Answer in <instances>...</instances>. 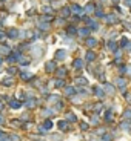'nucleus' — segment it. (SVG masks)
Listing matches in <instances>:
<instances>
[{
	"label": "nucleus",
	"instance_id": "1",
	"mask_svg": "<svg viewBox=\"0 0 131 141\" xmlns=\"http://www.w3.org/2000/svg\"><path fill=\"white\" fill-rule=\"evenodd\" d=\"M114 92H116L114 86H111L110 83H105V94L106 95H114Z\"/></svg>",
	"mask_w": 131,
	"mask_h": 141
},
{
	"label": "nucleus",
	"instance_id": "2",
	"mask_svg": "<svg viewBox=\"0 0 131 141\" xmlns=\"http://www.w3.org/2000/svg\"><path fill=\"white\" fill-rule=\"evenodd\" d=\"M65 58H66V51L62 49V51L56 52V60H65Z\"/></svg>",
	"mask_w": 131,
	"mask_h": 141
},
{
	"label": "nucleus",
	"instance_id": "3",
	"mask_svg": "<svg viewBox=\"0 0 131 141\" xmlns=\"http://www.w3.org/2000/svg\"><path fill=\"white\" fill-rule=\"evenodd\" d=\"M73 66H74V69H83V60H80V58L74 60V62H73Z\"/></svg>",
	"mask_w": 131,
	"mask_h": 141
},
{
	"label": "nucleus",
	"instance_id": "4",
	"mask_svg": "<svg viewBox=\"0 0 131 141\" xmlns=\"http://www.w3.org/2000/svg\"><path fill=\"white\" fill-rule=\"evenodd\" d=\"M45 68H46V72H54V70H56V63L48 62L46 64H45Z\"/></svg>",
	"mask_w": 131,
	"mask_h": 141
},
{
	"label": "nucleus",
	"instance_id": "5",
	"mask_svg": "<svg viewBox=\"0 0 131 141\" xmlns=\"http://www.w3.org/2000/svg\"><path fill=\"white\" fill-rule=\"evenodd\" d=\"M89 32H91V29H89L88 26L82 28V29H79V34L82 35V37H88V35H89Z\"/></svg>",
	"mask_w": 131,
	"mask_h": 141
},
{
	"label": "nucleus",
	"instance_id": "6",
	"mask_svg": "<svg viewBox=\"0 0 131 141\" xmlns=\"http://www.w3.org/2000/svg\"><path fill=\"white\" fill-rule=\"evenodd\" d=\"M105 18H106V23H117L119 22L116 16H105Z\"/></svg>",
	"mask_w": 131,
	"mask_h": 141
},
{
	"label": "nucleus",
	"instance_id": "7",
	"mask_svg": "<svg viewBox=\"0 0 131 141\" xmlns=\"http://www.w3.org/2000/svg\"><path fill=\"white\" fill-rule=\"evenodd\" d=\"M8 37H9V38H17V37H19L17 29H9V31H8Z\"/></svg>",
	"mask_w": 131,
	"mask_h": 141
},
{
	"label": "nucleus",
	"instance_id": "8",
	"mask_svg": "<svg viewBox=\"0 0 131 141\" xmlns=\"http://www.w3.org/2000/svg\"><path fill=\"white\" fill-rule=\"evenodd\" d=\"M116 84H117L120 89H125V86H127V81H125L123 78H117V80H116Z\"/></svg>",
	"mask_w": 131,
	"mask_h": 141
},
{
	"label": "nucleus",
	"instance_id": "9",
	"mask_svg": "<svg viewBox=\"0 0 131 141\" xmlns=\"http://www.w3.org/2000/svg\"><path fill=\"white\" fill-rule=\"evenodd\" d=\"M96 44H97L96 38H87V46H88V48H94Z\"/></svg>",
	"mask_w": 131,
	"mask_h": 141
},
{
	"label": "nucleus",
	"instance_id": "10",
	"mask_svg": "<svg viewBox=\"0 0 131 141\" xmlns=\"http://www.w3.org/2000/svg\"><path fill=\"white\" fill-rule=\"evenodd\" d=\"M94 94H96L99 98H103L105 97V92H103V89H100V88H94Z\"/></svg>",
	"mask_w": 131,
	"mask_h": 141
},
{
	"label": "nucleus",
	"instance_id": "11",
	"mask_svg": "<svg viewBox=\"0 0 131 141\" xmlns=\"http://www.w3.org/2000/svg\"><path fill=\"white\" fill-rule=\"evenodd\" d=\"M120 129H122V130H130L131 123H128V121H122V123H120Z\"/></svg>",
	"mask_w": 131,
	"mask_h": 141
},
{
	"label": "nucleus",
	"instance_id": "12",
	"mask_svg": "<svg viewBox=\"0 0 131 141\" xmlns=\"http://www.w3.org/2000/svg\"><path fill=\"white\" fill-rule=\"evenodd\" d=\"M85 55H87V62H93V60L96 58V54L93 52V51H88Z\"/></svg>",
	"mask_w": 131,
	"mask_h": 141
},
{
	"label": "nucleus",
	"instance_id": "13",
	"mask_svg": "<svg viewBox=\"0 0 131 141\" xmlns=\"http://www.w3.org/2000/svg\"><path fill=\"white\" fill-rule=\"evenodd\" d=\"M12 83H14V80L11 78V77H6V78L2 81V84H3V86H12Z\"/></svg>",
	"mask_w": 131,
	"mask_h": 141
},
{
	"label": "nucleus",
	"instance_id": "14",
	"mask_svg": "<svg viewBox=\"0 0 131 141\" xmlns=\"http://www.w3.org/2000/svg\"><path fill=\"white\" fill-rule=\"evenodd\" d=\"M122 118H123V120H131V109H127V110H123Z\"/></svg>",
	"mask_w": 131,
	"mask_h": 141
},
{
	"label": "nucleus",
	"instance_id": "15",
	"mask_svg": "<svg viewBox=\"0 0 131 141\" xmlns=\"http://www.w3.org/2000/svg\"><path fill=\"white\" fill-rule=\"evenodd\" d=\"M9 106H11L12 109H19V107H20V101H17V100H11V101H9Z\"/></svg>",
	"mask_w": 131,
	"mask_h": 141
},
{
	"label": "nucleus",
	"instance_id": "16",
	"mask_svg": "<svg viewBox=\"0 0 131 141\" xmlns=\"http://www.w3.org/2000/svg\"><path fill=\"white\" fill-rule=\"evenodd\" d=\"M59 129L60 130H70L68 129V123L66 121H59Z\"/></svg>",
	"mask_w": 131,
	"mask_h": 141
},
{
	"label": "nucleus",
	"instance_id": "17",
	"mask_svg": "<svg viewBox=\"0 0 131 141\" xmlns=\"http://www.w3.org/2000/svg\"><path fill=\"white\" fill-rule=\"evenodd\" d=\"M20 77H22V80H26V81H28L29 78H34V75H33V74H29V72H23Z\"/></svg>",
	"mask_w": 131,
	"mask_h": 141
},
{
	"label": "nucleus",
	"instance_id": "18",
	"mask_svg": "<svg viewBox=\"0 0 131 141\" xmlns=\"http://www.w3.org/2000/svg\"><path fill=\"white\" fill-rule=\"evenodd\" d=\"M108 49H110V51H116V49H117V44H116V42L110 40V42H108Z\"/></svg>",
	"mask_w": 131,
	"mask_h": 141
},
{
	"label": "nucleus",
	"instance_id": "19",
	"mask_svg": "<svg viewBox=\"0 0 131 141\" xmlns=\"http://www.w3.org/2000/svg\"><path fill=\"white\" fill-rule=\"evenodd\" d=\"M77 31H79V29L76 26H70V28H68V34H70V35H76V34H77Z\"/></svg>",
	"mask_w": 131,
	"mask_h": 141
},
{
	"label": "nucleus",
	"instance_id": "20",
	"mask_svg": "<svg viewBox=\"0 0 131 141\" xmlns=\"http://www.w3.org/2000/svg\"><path fill=\"white\" fill-rule=\"evenodd\" d=\"M105 120H106V121H111V120H113V110H106V114H105Z\"/></svg>",
	"mask_w": 131,
	"mask_h": 141
},
{
	"label": "nucleus",
	"instance_id": "21",
	"mask_svg": "<svg viewBox=\"0 0 131 141\" xmlns=\"http://www.w3.org/2000/svg\"><path fill=\"white\" fill-rule=\"evenodd\" d=\"M49 140H52V141H62V137L59 135V133H54V135H49Z\"/></svg>",
	"mask_w": 131,
	"mask_h": 141
},
{
	"label": "nucleus",
	"instance_id": "22",
	"mask_svg": "<svg viewBox=\"0 0 131 141\" xmlns=\"http://www.w3.org/2000/svg\"><path fill=\"white\" fill-rule=\"evenodd\" d=\"M65 94H66V95H73V94H76V89H74V88H71V86H70V88H66V89H65Z\"/></svg>",
	"mask_w": 131,
	"mask_h": 141
},
{
	"label": "nucleus",
	"instance_id": "23",
	"mask_svg": "<svg viewBox=\"0 0 131 141\" xmlns=\"http://www.w3.org/2000/svg\"><path fill=\"white\" fill-rule=\"evenodd\" d=\"M71 11H73V12H76V14H80V12H82V9H80V6H79V5H73Z\"/></svg>",
	"mask_w": 131,
	"mask_h": 141
},
{
	"label": "nucleus",
	"instance_id": "24",
	"mask_svg": "<svg viewBox=\"0 0 131 141\" xmlns=\"http://www.w3.org/2000/svg\"><path fill=\"white\" fill-rule=\"evenodd\" d=\"M128 43H130V42H128V38H127V37H122V38H120V48H125Z\"/></svg>",
	"mask_w": 131,
	"mask_h": 141
},
{
	"label": "nucleus",
	"instance_id": "25",
	"mask_svg": "<svg viewBox=\"0 0 131 141\" xmlns=\"http://www.w3.org/2000/svg\"><path fill=\"white\" fill-rule=\"evenodd\" d=\"M66 120H68V121H77V117L74 114H68L66 115Z\"/></svg>",
	"mask_w": 131,
	"mask_h": 141
},
{
	"label": "nucleus",
	"instance_id": "26",
	"mask_svg": "<svg viewBox=\"0 0 131 141\" xmlns=\"http://www.w3.org/2000/svg\"><path fill=\"white\" fill-rule=\"evenodd\" d=\"M34 103H35V100H28V101H26V103H25V106H26V107H29V109H31V107H34Z\"/></svg>",
	"mask_w": 131,
	"mask_h": 141
},
{
	"label": "nucleus",
	"instance_id": "27",
	"mask_svg": "<svg viewBox=\"0 0 131 141\" xmlns=\"http://www.w3.org/2000/svg\"><path fill=\"white\" fill-rule=\"evenodd\" d=\"M56 72H57L59 77H65V75H66V69H57Z\"/></svg>",
	"mask_w": 131,
	"mask_h": 141
},
{
	"label": "nucleus",
	"instance_id": "28",
	"mask_svg": "<svg viewBox=\"0 0 131 141\" xmlns=\"http://www.w3.org/2000/svg\"><path fill=\"white\" fill-rule=\"evenodd\" d=\"M102 141H113V137L110 133H105L103 137H102Z\"/></svg>",
	"mask_w": 131,
	"mask_h": 141
},
{
	"label": "nucleus",
	"instance_id": "29",
	"mask_svg": "<svg viewBox=\"0 0 131 141\" xmlns=\"http://www.w3.org/2000/svg\"><path fill=\"white\" fill-rule=\"evenodd\" d=\"M63 86H65V81L63 80H57L56 81V88H63Z\"/></svg>",
	"mask_w": 131,
	"mask_h": 141
},
{
	"label": "nucleus",
	"instance_id": "30",
	"mask_svg": "<svg viewBox=\"0 0 131 141\" xmlns=\"http://www.w3.org/2000/svg\"><path fill=\"white\" fill-rule=\"evenodd\" d=\"M94 12H96L97 17H105V14H103V11H102V9H94Z\"/></svg>",
	"mask_w": 131,
	"mask_h": 141
},
{
	"label": "nucleus",
	"instance_id": "31",
	"mask_svg": "<svg viewBox=\"0 0 131 141\" xmlns=\"http://www.w3.org/2000/svg\"><path fill=\"white\" fill-rule=\"evenodd\" d=\"M0 52H2V54H8L9 52V48H8V46H0Z\"/></svg>",
	"mask_w": 131,
	"mask_h": 141
},
{
	"label": "nucleus",
	"instance_id": "32",
	"mask_svg": "<svg viewBox=\"0 0 131 141\" xmlns=\"http://www.w3.org/2000/svg\"><path fill=\"white\" fill-rule=\"evenodd\" d=\"M85 11H88V12H93V11H94V5H93V3H89L87 8H85Z\"/></svg>",
	"mask_w": 131,
	"mask_h": 141
},
{
	"label": "nucleus",
	"instance_id": "33",
	"mask_svg": "<svg viewBox=\"0 0 131 141\" xmlns=\"http://www.w3.org/2000/svg\"><path fill=\"white\" fill-rule=\"evenodd\" d=\"M9 140V137H6L3 132H0V141H8Z\"/></svg>",
	"mask_w": 131,
	"mask_h": 141
},
{
	"label": "nucleus",
	"instance_id": "34",
	"mask_svg": "<svg viewBox=\"0 0 131 141\" xmlns=\"http://www.w3.org/2000/svg\"><path fill=\"white\" fill-rule=\"evenodd\" d=\"M52 20V16H43L42 17V22H51Z\"/></svg>",
	"mask_w": 131,
	"mask_h": 141
},
{
	"label": "nucleus",
	"instance_id": "35",
	"mask_svg": "<svg viewBox=\"0 0 131 141\" xmlns=\"http://www.w3.org/2000/svg\"><path fill=\"white\" fill-rule=\"evenodd\" d=\"M56 101H59V97H57V95H52V97H49V103H56Z\"/></svg>",
	"mask_w": 131,
	"mask_h": 141
},
{
	"label": "nucleus",
	"instance_id": "36",
	"mask_svg": "<svg viewBox=\"0 0 131 141\" xmlns=\"http://www.w3.org/2000/svg\"><path fill=\"white\" fill-rule=\"evenodd\" d=\"M62 12H63V17H68V16H70V12H71V11H70L68 8H63V11H62Z\"/></svg>",
	"mask_w": 131,
	"mask_h": 141
},
{
	"label": "nucleus",
	"instance_id": "37",
	"mask_svg": "<svg viewBox=\"0 0 131 141\" xmlns=\"http://www.w3.org/2000/svg\"><path fill=\"white\" fill-rule=\"evenodd\" d=\"M119 72H120V74H127V66H125V64H122V66L119 68Z\"/></svg>",
	"mask_w": 131,
	"mask_h": 141
},
{
	"label": "nucleus",
	"instance_id": "38",
	"mask_svg": "<svg viewBox=\"0 0 131 141\" xmlns=\"http://www.w3.org/2000/svg\"><path fill=\"white\" fill-rule=\"evenodd\" d=\"M52 114H54L52 109H45V110H43V115H52Z\"/></svg>",
	"mask_w": 131,
	"mask_h": 141
},
{
	"label": "nucleus",
	"instance_id": "39",
	"mask_svg": "<svg viewBox=\"0 0 131 141\" xmlns=\"http://www.w3.org/2000/svg\"><path fill=\"white\" fill-rule=\"evenodd\" d=\"M45 127H46V129H51V127H52V123L49 121V120H46V121H45Z\"/></svg>",
	"mask_w": 131,
	"mask_h": 141
},
{
	"label": "nucleus",
	"instance_id": "40",
	"mask_svg": "<svg viewBox=\"0 0 131 141\" xmlns=\"http://www.w3.org/2000/svg\"><path fill=\"white\" fill-rule=\"evenodd\" d=\"M94 110H96V112H100V110H102V104H100V103H97V104L94 106Z\"/></svg>",
	"mask_w": 131,
	"mask_h": 141
},
{
	"label": "nucleus",
	"instance_id": "41",
	"mask_svg": "<svg viewBox=\"0 0 131 141\" xmlns=\"http://www.w3.org/2000/svg\"><path fill=\"white\" fill-rule=\"evenodd\" d=\"M59 5H60L59 0H54V2H52V6H54V8H59Z\"/></svg>",
	"mask_w": 131,
	"mask_h": 141
},
{
	"label": "nucleus",
	"instance_id": "42",
	"mask_svg": "<svg viewBox=\"0 0 131 141\" xmlns=\"http://www.w3.org/2000/svg\"><path fill=\"white\" fill-rule=\"evenodd\" d=\"M80 127H82V130H88V124L87 123H82L80 124Z\"/></svg>",
	"mask_w": 131,
	"mask_h": 141
},
{
	"label": "nucleus",
	"instance_id": "43",
	"mask_svg": "<svg viewBox=\"0 0 131 141\" xmlns=\"http://www.w3.org/2000/svg\"><path fill=\"white\" fill-rule=\"evenodd\" d=\"M125 98H127V101H128V103H131V94L127 92V94H125Z\"/></svg>",
	"mask_w": 131,
	"mask_h": 141
},
{
	"label": "nucleus",
	"instance_id": "44",
	"mask_svg": "<svg viewBox=\"0 0 131 141\" xmlns=\"http://www.w3.org/2000/svg\"><path fill=\"white\" fill-rule=\"evenodd\" d=\"M9 140H14V141H19V140H20V138H19L17 135H11V137H9Z\"/></svg>",
	"mask_w": 131,
	"mask_h": 141
},
{
	"label": "nucleus",
	"instance_id": "45",
	"mask_svg": "<svg viewBox=\"0 0 131 141\" xmlns=\"http://www.w3.org/2000/svg\"><path fill=\"white\" fill-rule=\"evenodd\" d=\"M77 83L79 84H85L87 81H85V78H77Z\"/></svg>",
	"mask_w": 131,
	"mask_h": 141
},
{
	"label": "nucleus",
	"instance_id": "46",
	"mask_svg": "<svg viewBox=\"0 0 131 141\" xmlns=\"http://www.w3.org/2000/svg\"><path fill=\"white\" fill-rule=\"evenodd\" d=\"M8 74H16V68H9V69H8Z\"/></svg>",
	"mask_w": 131,
	"mask_h": 141
},
{
	"label": "nucleus",
	"instance_id": "47",
	"mask_svg": "<svg viewBox=\"0 0 131 141\" xmlns=\"http://www.w3.org/2000/svg\"><path fill=\"white\" fill-rule=\"evenodd\" d=\"M43 12H52V9L48 8V6H45V8H43Z\"/></svg>",
	"mask_w": 131,
	"mask_h": 141
},
{
	"label": "nucleus",
	"instance_id": "48",
	"mask_svg": "<svg viewBox=\"0 0 131 141\" xmlns=\"http://www.w3.org/2000/svg\"><path fill=\"white\" fill-rule=\"evenodd\" d=\"M5 37H6V35L3 34V32H0V40H5Z\"/></svg>",
	"mask_w": 131,
	"mask_h": 141
},
{
	"label": "nucleus",
	"instance_id": "49",
	"mask_svg": "<svg viewBox=\"0 0 131 141\" xmlns=\"http://www.w3.org/2000/svg\"><path fill=\"white\" fill-rule=\"evenodd\" d=\"M3 123H5V118H3V117L0 115V124H3Z\"/></svg>",
	"mask_w": 131,
	"mask_h": 141
},
{
	"label": "nucleus",
	"instance_id": "50",
	"mask_svg": "<svg viewBox=\"0 0 131 141\" xmlns=\"http://www.w3.org/2000/svg\"><path fill=\"white\" fill-rule=\"evenodd\" d=\"M111 2H113L114 5H117V3H119V0H111Z\"/></svg>",
	"mask_w": 131,
	"mask_h": 141
},
{
	"label": "nucleus",
	"instance_id": "51",
	"mask_svg": "<svg viewBox=\"0 0 131 141\" xmlns=\"http://www.w3.org/2000/svg\"><path fill=\"white\" fill-rule=\"evenodd\" d=\"M2 107H3V103H2V101H0V109H2Z\"/></svg>",
	"mask_w": 131,
	"mask_h": 141
},
{
	"label": "nucleus",
	"instance_id": "52",
	"mask_svg": "<svg viewBox=\"0 0 131 141\" xmlns=\"http://www.w3.org/2000/svg\"><path fill=\"white\" fill-rule=\"evenodd\" d=\"M2 63H3V58H2V57H0V64H2Z\"/></svg>",
	"mask_w": 131,
	"mask_h": 141
},
{
	"label": "nucleus",
	"instance_id": "53",
	"mask_svg": "<svg viewBox=\"0 0 131 141\" xmlns=\"http://www.w3.org/2000/svg\"><path fill=\"white\" fill-rule=\"evenodd\" d=\"M0 26H2V23H0Z\"/></svg>",
	"mask_w": 131,
	"mask_h": 141
}]
</instances>
